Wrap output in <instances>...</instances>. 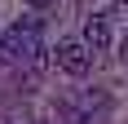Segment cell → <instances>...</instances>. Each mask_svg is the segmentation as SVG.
I'll use <instances>...</instances> for the list:
<instances>
[{
    "mask_svg": "<svg viewBox=\"0 0 128 124\" xmlns=\"http://www.w3.org/2000/svg\"><path fill=\"white\" fill-rule=\"evenodd\" d=\"M40 18H22L0 36V62L9 67H40Z\"/></svg>",
    "mask_w": 128,
    "mask_h": 124,
    "instance_id": "obj_1",
    "label": "cell"
},
{
    "mask_svg": "<svg viewBox=\"0 0 128 124\" xmlns=\"http://www.w3.org/2000/svg\"><path fill=\"white\" fill-rule=\"evenodd\" d=\"M84 44H88L93 53L110 49V22H106V13H93L88 22H84Z\"/></svg>",
    "mask_w": 128,
    "mask_h": 124,
    "instance_id": "obj_3",
    "label": "cell"
},
{
    "mask_svg": "<svg viewBox=\"0 0 128 124\" xmlns=\"http://www.w3.org/2000/svg\"><path fill=\"white\" fill-rule=\"evenodd\" d=\"M26 5H31V9H44V5H49V0H26Z\"/></svg>",
    "mask_w": 128,
    "mask_h": 124,
    "instance_id": "obj_4",
    "label": "cell"
},
{
    "mask_svg": "<svg viewBox=\"0 0 128 124\" xmlns=\"http://www.w3.org/2000/svg\"><path fill=\"white\" fill-rule=\"evenodd\" d=\"M53 58H58V71H66V75H75V80H80V75H88V71H93V49L84 44V40H62Z\"/></svg>",
    "mask_w": 128,
    "mask_h": 124,
    "instance_id": "obj_2",
    "label": "cell"
}]
</instances>
